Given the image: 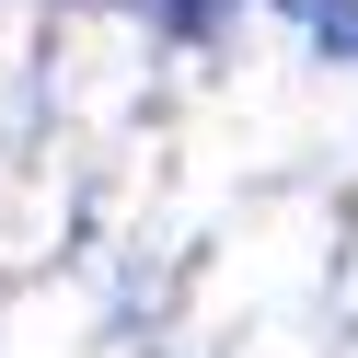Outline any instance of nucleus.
<instances>
[{
    "label": "nucleus",
    "instance_id": "f257e3e1",
    "mask_svg": "<svg viewBox=\"0 0 358 358\" xmlns=\"http://www.w3.org/2000/svg\"><path fill=\"white\" fill-rule=\"evenodd\" d=\"M150 12H196V0H150Z\"/></svg>",
    "mask_w": 358,
    "mask_h": 358
}]
</instances>
